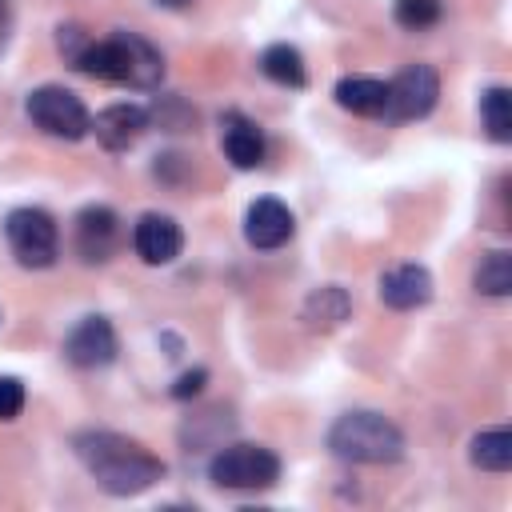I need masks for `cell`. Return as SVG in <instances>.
Returning a JSON list of instances; mask_svg holds the SVG:
<instances>
[{
	"mask_svg": "<svg viewBox=\"0 0 512 512\" xmlns=\"http://www.w3.org/2000/svg\"><path fill=\"white\" fill-rule=\"evenodd\" d=\"M72 448H76V460L108 496H140L156 480H164V460L148 452L140 440H128L120 432L92 428L72 436Z\"/></svg>",
	"mask_w": 512,
	"mask_h": 512,
	"instance_id": "cell-1",
	"label": "cell"
},
{
	"mask_svg": "<svg viewBox=\"0 0 512 512\" xmlns=\"http://www.w3.org/2000/svg\"><path fill=\"white\" fill-rule=\"evenodd\" d=\"M76 68L92 80L136 88V92H156L164 80V56L144 36L124 32V28H116L104 40H92L84 48V56L76 60Z\"/></svg>",
	"mask_w": 512,
	"mask_h": 512,
	"instance_id": "cell-2",
	"label": "cell"
},
{
	"mask_svg": "<svg viewBox=\"0 0 512 512\" xmlns=\"http://www.w3.org/2000/svg\"><path fill=\"white\" fill-rule=\"evenodd\" d=\"M328 448L332 456L352 460V464H396L404 456V432L388 416L356 408L332 420Z\"/></svg>",
	"mask_w": 512,
	"mask_h": 512,
	"instance_id": "cell-3",
	"label": "cell"
},
{
	"mask_svg": "<svg viewBox=\"0 0 512 512\" xmlns=\"http://www.w3.org/2000/svg\"><path fill=\"white\" fill-rule=\"evenodd\" d=\"M208 480L228 492H256L280 480V456L264 444H224L208 460Z\"/></svg>",
	"mask_w": 512,
	"mask_h": 512,
	"instance_id": "cell-4",
	"label": "cell"
},
{
	"mask_svg": "<svg viewBox=\"0 0 512 512\" xmlns=\"http://www.w3.org/2000/svg\"><path fill=\"white\" fill-rule=\"evenodd\" d=\"M4 236L20 268H52L60 256V228L44 208H12L4 216Z\"/></svg>",
	"mask_w": 512,
	"mask_h": 512,
	"instance_id": "cell-5",
	"label": "cell"
},
{
	"mask_svg": "<svg viewBox=\"0 0 512 512\" xmlns=\"http://www.w3.org/2000/svg\"><path fill=\"white\" fill-rule=\"evenodd\" d=\"M28 120L56 136V140H80L92 132V116L84 108V100L72 92V88H60V84H40L28 92V104H24Z\"/></svg>",
	"mask_w": 512,
	"mask_h": 512,
	"instance_id": "cell-6",
	"label": "cell"
},
{
	"mask_svg": "<svg viewBox=\"0 0 512 512\" xmlns=\"http://www.w3.org/2000/svg\"><path fill=\"white\" fill-rule=\"evenodd\" d=\"M440 100V76L432 64H408L388 80V96H384V120L404 124V120H420L436 108Z\"/></svg>",
	"mask_w": 512,
	"mask_h": 512,
	"instance_id": "cell-7",
	"label": "cell"
},
{
	"mask_svg": "<svg viewBox=\"0 0 512 512\" xmlns=\"http://www.w3.org/2000/svg\"><path fill=\"white\" fill-rule=\"evenodd\" d=\"M72 244L84 264H104L120 248V216L108 204H88L72 220Z\"/></svg>",
	"mask_w": 512,
	"mask_h": 512,
	"instance_id": "cell-8",
	"label": "cell"
},
{
	"mask_svg": "<svg viewBox=\"0 0 512 512\" xmlns=\"http://www.w3.org/2000/svg\"><path fill=\"white\" fill-rule=\"evenodd\" d=\"M116 328L108 316H84L68 336H64V356L76 368H108L116 360Z\"/></svg>",
	"mask_w": 512,
	"mask_h": 512,
	"instance_id": "cell-9",
	"label": "cell"
},
{
	"mask_svg": "<svg viewBox=\"0 0 512 512\" xmlns=\"http://www.w3.org/2000/svg\"><path fill=\"white\" fill-rule=\"evenodd\" d=\"M292 232H296V216L288 212L284 200L260 196V200L248 204V212H244V240H248L252 248H260V252L284 248V244L292 240Z\"/></svg>",
	"mask_w": 512,
	"mask_h": 512,
	"instance_id": "cell-10",
	"label": "cell"
},
{
	"mask_svg": "<svg viewBox=\"0 0 512 512\" xmlns=\"http://www.w3.org/2000/svg\"><path fill=\"white\" fill-rule=\"evenodd\" d=\"M132 248L144 264H172L184 248V232L172 216L164 212H144L132 228Z\"/></svg>",
	"mask_w": 512,
	"mask_h": 512,
	"instance_id": "cell-11",
	"label": "cell"
},
{
	"mask_svg": "<svg viewBox=\"0 0 512 512\" xmlns=\"http://www.w3.org/2000/svg\"><path fill=\"white\" fill-rule=\"evenodd\" d=\"M92 132L108 152H128L148 132V112L140 104H108L96 112Z\"/></svg>",
	"mask_w": 512,
	"mask_h": 512,
	"instance_id": "cell-12",
	"label": "cell"
},
{
	"mask_svg": "<svg viewBox=\"0 0 512 512\" xmlns=\"http://www.w3.org/2000/svg\"><path fill=\"white\" fill-rule=\"evenodd\" d=\"M380 300L396 312L424 308L432 300V272L424 264H396L380 276Z\"/></svg>",
	"mask_w": 512,
	"mask_h": 512,
	"instance_id": "cell-13",
	"label": "cell"
},
{
	"mask_svg": "<svg viewBox=\"0 0 512 512\" xmlns=\"http://www.w3.org/2000/svg\"><path fill=\"white\" fill-rule=\"evenodd\" d=\"M220 148L236 168H256L264 160V132L244 112H224L220 116Z\"/></svg>",
	"mask_w": 512,
	"mask_h": 512,
	"instance_id": "cell-14",
	"label": "cell"
},
{
	"mask_svg": "<svg viewBox=\"0 0 512 512\" xmlns=\"http://www.w3.org/2000/svg\"><path fill=\"white\" fill-rule=\"evenodd\" d=\"M348 312H352V300H348V292H344L340 284L312 288V292H308V300H304V308H300L304 324H308V328H316V332L340 328V324L348 320Z\"/></svg>",
	"mask_w": 512,
	"mask_h": 512,
	"instance_id": "cell-15",
	"label": "cell"
},
{
	"mask_svg": "<svg viewBox=\"0 0 512 512\" xmlns=\"http://www.w3.org/2000/svg\"><path fill=\"white\" fill-rule=\"evenodd\" d=\"M336 104L344 112H356V116H380L384 112V96H388V84L376 80V76H344L336 84Z\"/></svg>",
	"mask_w": 512,
	"mask_h": 512,
	"instance_id": "cell-16",
	"label": "cell"
},
{
	"mask_svg": "<svg viewBox=\"0 0 512 512\" xmlns=\"http://www.w3.org/2000/svg\"><path fill=\"white\" fill-rule=\"evenodd\" d=\"M260 72H264L268 80L284 84V88H304V84H308L304 56H300V48H292V44H268V48L260 52Z\"/></svg>",
	"mask_w": 512,
	"mask_h": 512,
	"instance_id": "cell-17",
	"label": "cell"
},
{
	"mask_svg": "<svg viewBox=\"0 0 512 512\" xmlns=\"http://www.w3.org/2000/svg\"><path fill=\"white\" fill-rule=\"evenodd\" d=\"M468 460L484 472H508L512 468V432L508 428H484L468 444Z\"/></svg>",
	"mask_w": 512,
	"mask_h": 512,
	"instance_id": "cell-18",
	"label": "cell"
},
{
	"mask_svg": "<svg viewBox=\"0 0 512 512\" xmlns=\"http://www.w3.org/2000/svg\"><path fill=\"white\" fill-rule=\"evenodd\" d=\"M480 124L496 144L512 140V92L504 84H492L480 92Z\"/></svg>",
	"mask_w": 512,
	"mask_h": 512,
	"instance_id": "cell-19",
	"label": "cell"
},
{
	"mask_svg": "<svg viewBox=\"0 0 512 512\" xmlns=\"http://www.w3.org/2000/svg\"><path fill=\"white\" fill-rule=\"evenodd\" d=\"M472 284L484 296H496V300L508 296L512 292V252H504V248L484 252L480 264H476V272H472Z\"/></svg>",
	"mask_w": 512,
	"mask_h": 512,
	"instance_id": "cell-20",
	"label": "cell"
},
{
	"mask_svg": "<svg viewBox=\"0 0 512 512\" xmlns=\"http://www.w3.org/2000/svg\"><path fill=\"white\" fill-rule=\"evenodd\" d=\"M392 16H396L400 28L424 32V28H432L440 20V0H396L392 4Z\"/></svg>",
	"mask_w": 512,
	"mask_h": 512,
	"instance_id": "cell-21",
	"label": "cell"
},
{
	"mask_svg": "<svg viewBox=\"0 0 512 512\" xmlns=\"http://www.w3.org/2000/svg\"><path fill=\"white\" fill-rule=\"evenodd\" d=\"M92 44V32L88 28H80V24H60L56 28V48H60V56L76 68V60L84 56V48Z\"/></svg>",
	"mask_w": 512,
	"mask_h": 512,
	"instance_id": "cell-22",
	"label": "cell"
},
{
	"mask_svg": "<svg viewBox=\"0 0 512 512\" xmlns=\"http://www.w3.org/2000/svg\"><path fill=\"white\" fill-rule=\"evenodd\" d=\"M24 408V384L16 376H0V420H16Z\"/></svg>",
	"mask_w": 512,
	"mask_h": 512,
	"instance_id": "cell-23",
	"label": "cell"
},
{
	"mask_svg": "<svg viewBox=\"0 0 512 512\" xmlns=\"http://www.w3.org/2000/svg\"><path fill=\"white\" fill-rule=\"evenodd\" d=\"M204 380H208V372H204V368H192V372H184V376L172 384V396H176V400H188V396H196V392L204 388Z\"/></svg>",
	"mask_w": 512,
	"mask_h": 512,
	"instance_id": "cell-24",
	"label": "cell"
},
{
	"mask_svg": "<svg viewBox=\"0 0 512 512\" xmlns=\"http://www.w3.org/2000/svg\"><path fill=\"white\" fill-rule=\"evenodd\" d=\"M8 40H12V8H8V0H0V56H4Z\"/></svg>",
	"mask_w": 512,
	"mask_h": 512,
	"instance_id": "cell-25",
	"label": "cell"
},
{
	"mask_svg": "<svg viewBox=\"0 0 512 512\" xmlns=\"http://www.w3.org/2000/svg\"><path fill=\"white\" fill-rule=\"evenodd\" d=\"M152 4H160V8H188L192 0H152Z\"/></svg>",
	"mask_w": 512,
	"mask_h": 512,
	"instance_id": "cell-26",
	"label": "cell"
}]
</instances>
